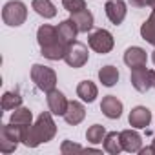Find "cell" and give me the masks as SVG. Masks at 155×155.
<instances>
[{
  "label": "cell",
  "mask_w": 155,
  "mask_h": 155,
  "mask_svg": "<svg viewBox=\"0 0 155 155\" xmlns=\"http://www.w3.org/2000/svg\"><path fill=\"white\" fill-rule=\"evenodd\" d=\"M88 48L82 44V42H69L68 48H66V53H64V60L68 66L71 68H82L86 62H88Z\"/></svg>",
  "instance_id": "obj_7"
},
{
  "label": "cell",
  "mask_w": 155,
  "mask_h": 155,
  "mask_svg": "<svg viewBox=\"0 0 155 155\" xmlns=\"http://www.w3.org/2000/svg\"><path fill=\"white\" fill-rule=\"evenodd\" d=\"M151 60H153V64H155V51H153V55H151Z\"/></svg>",
  "instance_id": "obj_31"
},
{
  "label": "cell",
  "mask_w": 155,
  "mask_h": 155,
  "mask_svg": "<svg viewBox=\"0 0 155 155\" xmlns=\"http://www.w3.org/2000/svg\"><path fill=\"white\" fill-rule=\"evenodd\" d=\"M131 86L139 93H146L151 88V69H146V66L133 68L131 69Z\"/></svg>",
  "instance_id": "obj_8"
},
{
  "label": "cell",
  "mask_w": 155,
  "mask_h": 155,
  "mask_svg": "<svg viewBox=\"0 0 155 155\" xmlns=\"http://www.w3.org/2000/svg\"><path fill=\"white\" fill-rule=\"evenodd\" d=\"M104 9H106V17H108V18L111 20V24H115V26L122 24V20L126 18V13H128L124 0H108L106 6H104Z\"/></svg>",
  "instance_id": "obj_9"
},
{
  "label": "cell",
  "mask_w": 155,
  "mask_h": 155,
  "mask_svg": "<svg viewBox=\"0 0 155 155\" xmlns=\"http://www.w3.org/2000/svg\"><path fill=\"white\" fill-rule=\"evenodd\" d=\"M99 81L102 82V86L111 88L119 82V69L115 66H104L99 69Z\"/></svg>",
  "instance_id": "obj_19"
},
{
  "label": "cell",
  "mask_w": 155,
  "mask_h": 155,
  "mask_svg": "<svg viewBox=\"0 0 155 155\" xmlns=\"http://www.w3.org/2000/svg\"><path fill=\"white\" fill-rule=\"evenodd\" d=\"M88 44H90V48L93 51H97L101 55H106V53H110L113 49L115 40H113V35L108 29H95V31L90 33Z\"/></svg>",
  "instance_id": "obj_6"
},
{
  "label": "cell",
  "mask_w": 155,
  "mask_h": 155,
  "mask_svg": "<svg viewBox=\"0 0 155 155\" xmlns=\"http://www.w3.org/2000/svg\"><path fill=\"white\" fill-rule=\"evenodd\" d=\"M60 151L64 155H68V153H81V151H84V148L79 146V144H75V142H71V140H64L62 146H60Z\"/></svg>",
  "instance_id": "obj_27"
},
{
  "label": "cell",
  "mask_w": 155,
  "mask_h": 155,
  "mask_svg": "<svg viewBox=\"0 0 155 155\" xmlns=\"http://www.w3.org/2000/svg\"><path fill=\"white\" fill-rule=\"evenodd\" d=\"M20 133L22 128L15 126V124H2L0 128V151L2 153H11L17 150L18 142H20Z\"/></svg>",
  "instance_id": "obj_5"
},
{
  "label": "cell",
  "mask_w": 155,
  "mask_h": 155,
  "mask_svg": "<svg viewBox=\"0 0 155 155\" xmlns=\"http://www.w3.org/2000/svg\"><path fill=\"white\" fill-rule=\"evenodd\" d=\"M102 144H104V150H106L108 153H111V155H119V153L124 150V148H122V142H120V133H117V131L106 133Z\"/></svg>",
  "instance_id": "obj_20"
},
{
  "label": "cell",
  "mask_w": 155,
  "mask_h": 155,
  "mask_svg": "<svg viewBox=\"0 0 155 155\" xmlns=\"http://www.w3.org/2000/svg\"><path fill=\"white\" fill-rule=\"evenodd\" d=\"M148 6H150L151 9H155V0H150V4H148Z\"/></svg>",
  "instance_id": "obj_30"
},
{
  "label": "cell",
  "mask_w": 155,
  "mask_h": 155,
  "mask_svg": "<svg viewBox=\"0 0 155 155\" xmlns=\"http://www.w3.org/2000/svg\"><path fill=\"white\" fill-rule=\"evenodd\" d=\"M146 60H148V55L142 48L139 46H131L124 51V64L133 69V68H140V66H146Z\"/></svg>",
  "instance_id": "obj_11"
},
{
  "label": "cell",
  "mask_w": 155,
  "mask_h": 155,
  "mask_svg": "<svg viewBox=\"0 0 155 155\" xmlns=\"http://www.w3.org/2000/svg\"><path fill=\"white\" fill-rule=\"evenodd\" d=\"M37 40H38L40 51H42V55L46 58H49V60H60V58H64L68 44L58 37L57 28H53L49 24L40 26L38 31H37Z\"/></svg>",
  "instance_id": "obj_2"
},
{
  "label": "cell",
  "mask_w": 155,
  "mask_h": 155,
  "mask_svg": "<svg viewBox=\"0 0 155 155\" xmlns=\"http://www.w3.org/2000/svg\"><path fill=\"white\" fill-rule=\"evenodd\" d=\"M71 20L77 24L79 33H88V31H91V28H93V15H91V11H88V8L82 9V11L71 13Z\"/></svg>",
  "instance_id": "obj_16"
},
{
  "label": "cell",
  "mask_w": 155,
  "mask_h": 155,
  "mask_svg": "<svg viewBox=\"0 0 155 155\" xmlns=\"http://www.w3.org/2000/svg\"><path fill=\"white\" fill-rule=\"evenodd\" d=\"M31 8L35 9L37 15L44 17V18H53L57 15V8L53 6L51 0H33L31 2Z\"/></svg>",
  "instance_id": "obj_21"
},
{
  "label": "cell",
  "mask_w": 155,
  "mask_h": 155,
  "mask_svg": "<svg viewBox=\"0 0 155 155\" xmlns=\"http://www.w3.org/2000/svg\"><path fill=\"white\" fill-rule=\"evenodd\" d=\"M77 95H79L84 102H93L95 99H97V95H99V90H97V86L91 82V81H82L79 86H77Z\"/></svg>",
  "instance_id": "obj_18"
},
{
  "label": "cell",
  "mask_w": 155,
  "mask_h": 155,
  "mask_svg": "<svg viewBox=\"0 0 155 155\" xmlns=\"http://www.w3.org/2000/svg\"><path fill=\"white\" fill-rule=\"evenodd\" d=\"M46 101H48V108H49V111H51L53 115H64L66 110H68V104H69V101H68V99L64 97V93L58 91V90L48 91Z\"/></svg>",
  "instance_id": "obj_10"
},
{
  "label": "cell",
  "mask_w": 155,
  "mask_h": 155,
  "mask_svg": "<svg viewBox=\"0 0 155 155\" xmlns=\"http://www.w3.org/2000/svg\"><path fill=\"white\" fill-rule=\"evenodd\" d=\"M128 120H130V126H133V128H139V130L140 128H146L151 122V111L146 106H135L130 111Z\"/></svg>",
  "instance_id": "obj_13"
},
{
  "label": "cell",
  "mask_w": 155,
  "mask_h": 155,
  "mask_svg": "<svg viewBox=\"0 0 155 155\" xmlns=\"http://www.w3.org/2000/svg\"><path fill=\"white\" fill-rule=\"evenodd\" d=\"M57 31H58V37H60L66 44H69V42H73V40L77 38L79 28H77V24H75L71 18H68V20H62V22L57 26Z\"/></svg>",
  "instance_id": "obj_17"
},
{
  "label": "cell",
  "mask_w": 155,
  "mask_h": 155,
  "mask_svg": "<svg viewBox=\"0 0 155 155\" xmlns=\"http://www.w3.org/2000/svg\"><path fill=\"white\" fill-rule=\"evenodd\" d=\"M120 142H122L124 151H130V153H137L142 148V137L135 130H124V131H120Z\"/></svg>",
  "instance_id": "obj_14"
},
{
  "label": "cell",
  "mask_w": 155,
  "mask_h": 155,
  "mask_svg": "<svg viewBox=\"0 0 155 155\" xmlns=\"http://www.w3.org/2000/svg\"><path fill=\"white\" fill-rule=\"evenodd\" d=\"M62 117H64V120H66L68 124L77 126V124H81V122L84 120V117H86V108H84L79 101H69L68 110H66V113H64Z\"/></svg>",
  "instance_id": "obj_12"
},
{
  "label": "cell",
  "mask_w": 155,
  "mask_h": 155,
  "mask_svg": "<svg viewBox=\"0 0 155 155\" xmlns=\"http://www.w3.org/2000/svg\"><path fill=\"white\" fill-rule=\"evenodd\" d=\"M151 88H155V71L151 69Z\"/></svg>",
  "instance_id": "obj_29"
},
{
  "label": "cell",
  "mask_w": 155,
  "mask_h": 155,
  "mask_svg": "<svg viewBox=\"0 0 155 155\" xmlns=\"http://www.w3.org/2000/svg\"><path fill=\"white\" fill-rule=\"evenodd\" d=\"M51 115H53L51 111H44V113L38 115V119H37L35 124L22 128L20 142L26 144V146H29V148H37L38 144L51 140L55 137V133H57V126H55Z\"/></svg>",
  "instance_id": "obj_1"
},
{
  "label": "cell",
  "mask_w": 155,
  "mask_h": 155,
  "mask_svg": "<svg viewBox=\"0 0 155 155\" xmlns=\"http://www.w3.org/2000/svg\"><path fill=\"white\" fill-rule=\"evenodd\" d=\"M128 2L131 4V8H146L148 4H150V0H128Z\"/></svg>",
  "instance_id": "obj_28"
},
{
  "label": "cell",
  "mask_w": 155,
  "mask_h": 155,
  "mask_svg": "<svg viewBox=\"0 0 155 155\" xmlns=\"http://www.w3.org/2000/svg\"><path fill=\"white\" fill-rule=\"evenodd\" d=\"M28 18V8L22 0H9V2L2 8V20L8 26H22Z\"/></svg>",
  "instance_id": "obj_3"
},
{
  "label": "cell",
  "mask_w": 155,
  "mask_h": 155,
  "mask_svg": "<svg viewBox=\"0 0 155 155\" xmlns=\"http://www.w3.org/2000/svg\"><path fill=\"white\" fill-rule=\"evenodd\" d=\"M62 6L69 13H77V11L86 9V2H84V0H62Z\"/></svg>",
  "instance_id": "obj_26"
},
{
  "label": "cell",
  "mask_w": 155,
  "mask_h": 155,
  "mask_svg": "<svg viewBox=\"0 0 155 155\" xmlns=\"http://www.w3.org/2000/svg\"><path fill=\"white\" fill-rule=\"evenodd\" d=\"M31 81L35 82V86L40 90V91H51L55 90L57 86V73L48 68V66H42V64H35L31 68Z\"/></svg>",
  "instance_id": "obj_4"
},
{
  "label": "cell",
  "mask_w": 155,
  "mask_h": 155,
  "mask_svg": "<svg viewBox=\"0 0 155 155\" xmlns=\"http://www.w3.org/2000/svg\"><path fill=\"white\" fill-rule=\"evenodd\" d=\"M101 111L108 119H119L122 115V102L115 95H106L101 102Z\"/></svg>",
  "instance_id": "obj_15"
},
{
  "label": "cell",
  "mask_w": 155,
  "mask_h": 155,
  "mask_svg": "<svg viewBox=\"0 0 155 155\" xmlns=\"http://www.w3.org/2000/svg\"><path fill=\"white\" fill-rule=\"evenodd\" d=\"M140 37L148 44L155 46V9L151 11V15L148 17V20L140 26Z\"/></svg>",
  "instance_id": "obj_23"
},
{
  "label": "cell",
  "mask_w": 155,
  "mask_h": 155,
  "mask_svg": "<svg viewBox=\"0 0 155 155\" xmlns=\"http://www.w3.org/2000/svg\"><path fill=\"white\" fill-rule=\"evenodd\" d=\"M153 146H155V137H153Z\"/></svg>",
  "instance_id": "obj_32"
},
{
  "label": "cell",
  "mask_w": 155,
  "mask_h": 155,
  "mask_svg": "<svg viewBox=\"0 0 155 155\" xmlns=\"http://www.w3.org/2000/svg\"><path fill=\"white\" fill-rule=\"evenodd\" d=\"M104 137H106V130H104V126H101V124H93V126H90L88 131H86V139H88V142H91V144L102 142Z\"/></svg>",
  "instance_id": "obj_25"
},
{
  "label": "cell",
  "mask_w": 155,
  "mask_h": 155,
  "mask_svg": "<svg viewBox=\"0 0 155 155\" xmlns=\"http://www.w3.org/2000/svg\"><path fill=\"white\" fill-rule=\"evenodd\" d=\"M31 120H33V115L28 108L24 106H18L17 110H13V115H11V124L15 126H20V128H26V126H31Z\"/></svg>",
  "instance_id": "obj_22"
},
{
  "label": "cell",
  "mask_w": 155,
  "mask_h": 155,
  "mask_svg": "<svg viewBox=\"0 0 155 155\" xmlns=\"http://www.w3.org/2000/svg\"><path fill=\"white\" fill-rule=\"evenodd\" d=\"M18 106H22V97L18 91H6L2 95V110H17Z\"/></svg>",
  "instance_id": "obj_24"
}]
</instances>
